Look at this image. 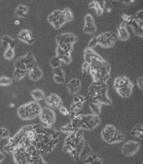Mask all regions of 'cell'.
Masks as SVG:
<instances>
[{"instance_id":"cell-16","label":"cell","mask_w":143,"mask_h":164,"mask_svg":"<svg viewBox=\"0 0 143 164\" xmlns=\"http://www.w3.org/2000/svg\"><path fill=\"white\" fill-rule=\"evenodd\" d=\"M116 129L113 125H107L104 127L101 132V137L104 141L108 143L114 136Z\"/></svg>"},{"instance_id":"cell-26","label":"cell","mask_w":143,"mask_h":164,"mask_svg":"<svg viewBox=\"0 0 143 164\" xmlns=\"http://www.w3.org/2000/svg\"><path fill=\"white\" fill-rule=\"evenodd\" d=\"M125 136L124 134L120 130L116 129V132L113 138L109 142H108V144H112L116 143H121L122 142L124 141Z\"/></svg>"},{"instance_id":"cell-37","label":"cell","mask_w":143,"mask_h":164,"mask_svg":"<svg viewBox=\"0 0 143 164\" xmlns=\"http://www.w3.org/2000/svg\"><path fill=\"white\" fill-rule=\"evenodd\" d=\"M13 38H11L10 37L8 36H3L1 38V41H2V44L4 48H8L9 47V45L13 41Z\"/></svg>"},{"instance_id":"cell-11","label":"cell","mask_w":143,"mask_h":164,"mask_svg":"<svg viewBox=\"0 0 143 164\" xmlns=\"http://www.w3.org/2000/svg\"><path fill=\"white\" fill-rule=\"evenodd\" d=\"M39 117L41 121L48 126H53L55 123V113L49 107H43L41 108Z\"/></svg>"},{"instance_id":"cell-30","label":"cell","mask_w":143,"mask_h":164,"mask_svg":"<svg viewBox=\"0 0 143 164\" xmlns=\"http://www.w3.org/2000/svg\"><path fill=\"white\" fill-rule=\"evenodd\" d=\"M89 106L90 108L91 109L93 114H95L96 116H98L101 114V107H102V104L99 103L98 102L97 103H90L89 104Z\"/></svg>"},{"instance_id":"cell-21","label":"cell","mask_w":143,"mask_h":164,"mask_svg":"<svg viewBox=\"0 0 143 164\" xmlns=\"http://www.w3.org/2000/svg\"><path fill=\"white\" fill-rule=\"evenodd\" d=\"M56 52V57H58L62 62H63L66 64H69L71 63L72 57L71 53L63 51L58 47H57Z\"/></svg>"},{"instance_id":"cell-2","label":"cell","mask_w":143,"mask_h":164,"mask_svg":"<svg viewBox=\"0 0 143 164\" xmlns=\"http://www.w3.org/2000/svg\"><path fill=\"white\" fill-rule=\"evenodd\" d=\"M68 135L64 139L63 151L64 153H69L78 163L81 153L88 144L83 138V133L80 129L76 130Z\"/></svg>"},{"instance_id":"cell-3","label":"cell","mask_w":143,"mask_h":164,"mask_svg":"<svg viewBox=\"0 0 143 164\" xmlns=\"http://www.w3.org/2000/svg\"><path fill=\"white\" fill-rule=\"evenodd\" d=\"M12 155L16 164H46L33 146L16 147L13 149Z\"/></svg>"},{"instance_id":"cell-51","label":"cell","mask_w":143,"mask_h":164,"mask_svg":"<svg viewBox=\"0 0 143 164\" xmlns=\"http://www.w3.org/2000/svg\"><path fill=\"white\" fill-rule=\"evenodd\" d=\"M6 128H4V127H0V140L2 139V134L3 133V132L5 131Z\"/></svg>"},{"instance_id":"cell-4","label":"cell","mask_w":143,"mask_h":164,"mask_svg":"<svg viewBox=\"0 0 143 164\" xmlns=\"http://www.w3.org/2000/svg\"><path fill=\"white\" fill-rule=\"evenodd\" d=\"M88 66L93 81L106 82L110 78L111 65L101 57L93 59Z\"/></svg>"},{"instance_id":"cell-31","label":"cell","mask_w":143,"mask_h":164,"mask_svg":"<svg viewBox=\"0 0 143 164\" xmlns=\"http://www.w3.org/2000/svg\"><path fill=\"white\" fill-rule=\"evenodd\" d=\"M89 8L90 9L94 8L96 11L97 15L98 16H101L103 13L104 9L101 8L98 2L97 1H93L91 3L89 4Z\"/></svg>"},{"instance_id":"cell-17","label":"cell","mask_w":143,"mask_h":164,"mask_svg":"<svg viewBox=\"0 0 143 164\" xmlns=\"http://www.w3.org/2000/svg\"><path fill=\"white\" fill-rule=\"evenodd\" d=\"M66 88L70 95H76L80 90V81L77 78L72 79L66 85Z\"/></svg>"},{"instance_id":"cell-40","label":"cell","mask_w":143,"mask_h":164,"mask_svg":"<svg viewBox=\"0 0 143 164\" xmlns=\"http://www.w3.org/2000/svg\"><path fill=\"white\" fill-rule=\"evenodd\" d=\"M53 80L56 83L63 84L65 82V77H60L54 75Z\"/></svg>"},{"instance_id":"cell-18","label":"cell","mask_w":143,"mask_h":164,"mask_svg":"<svg viewBox=\"0 0 143 164\" xmlns=\"http://www.w3.org/2000/svg\"><path fill=\"white\" fill-rule=\"evenodd\" d=\"M133 85V82L130 81L127 85L123 87L116 89V92L123 98H129L132 93Z\"/></svg>"},{"instance_id":"cell-52","label":"cell","mask_w":143,"mask_h":164,"mask_svg":"<svg viewBox=\"0 0 143 164\" xmlns=\"http://www.w3.org/2000/svg\"><path fill=\"white\" fill-rule=\"evenodd\" d=\"M80 102V100H79L78 98V96H74V103H78V102Z\"/></svg>"},{"instance_id":"cell-50","label":"cell","mask_w":143,"mask_h":164,"mask_svg":"<svg viewBox=\"0 0 143 164\" xmlns=\"http://www.w3.org/2000/svg\"><path fill=\"white\" fill-rule=\"evenodd\" d=\"M5 157V155L4 154H3L2 152L0 151V164H1L2 161H3Z\"/></svg>"},{"instance_id":"cell-32","label":"cell","mask_w":143,"mask_h":164,"mask_svg":"<svg viewBox=\"0 0 143 164\" xmlns=\"http://www.w3.org/2000/svg\"><path fill=\"white\" fill-rule=\"evenodd\" d=\"M27 72L21 71V70L16 69H15L13 76L14 79L16 81H20L21 80V79L24 78V77H25V75H27Z\"/></svg>"},{"instance_id":"cell-12","label":"cell","mask_w":143,"mask_h":164,"mask_svg":"<svg viewBox=\"0 0 143 164\" xmlns=\"http://www.w3.org/2000/svg\"><path fill=\"white\" fill-rule=\"evenodd\" d=\"M140 144L133 141H129L125 143L122 148V153L125 157H132L138 152Z\"/></svg>"},{"instance_id":"cell-49","label":"cell","mask_w":143,"mask_h":164,"mask_svg":"<svg viewBox=\"0 0 143 164\" xmlns=\"http://www.w3.org/2000/svg\"><path fill=\"white\" fill-rule=\"evenodd\" d=\"M78 98L80 100L81 103H83V102L84 101H86V100H88V96H87V97H84V96H82V95H77Z\"/></svg>"},{"instance_id":"cell-46","label":"cell","mask_w":143,"mask_h":164,"mask_svg":"<svg viewBox=\"0 0 143 164\" xmlns=\"http://www.w3.org/2000/svg\"><path fill=\"white\" fill-rule=\"evenodd\" d=\"M18 44V41L16 40L13 39V41H11V42L9 44V47L14 49V48L16 47Z\"/></svg>"},{"instance_id":"cell-27","label":"cell","mask_w":143,"mask_h":164,"mask_svg":"<svg viewBox=\"0 0 143 164\" xmlns=\"http://www.w3.org/2000/svg\"><path fill=\"white\" fill-rule=\"evenodd\" d=\"M30 94L35 101H41L45 98V93L41 89H35L31 92Z\"/></svg>"},{"instance_id":"cell-29","label":"cell","mask_w":143,"mask_h":164,"mask_svg":"<svg viewBox=\"0 0 143 164\" xmlns=\"http://www.w3.org/2000/svg\"><path fill=\"white\" fill-rule=\"evenodd\" d=\"M132 136L138 137L140 139H143V126L141 124H138L134 127V128L131 132Z\"/></svg>"},{"instance_id":"cell-5","label":"cell","mask_w":143,"mask_h":164,"mask_svg":"<svg viewBox=\"0 0 143 164\" xmlns=\"http://www.w3.org/2000/svg\"><path fill=\"white\" fill-rule=\"evenodd\" d=\"M108 89L106 82L93 81L88 89V95L101 104L109 105L112 101L107 95Z\"/></svg>"},{"instance_id":"cell-47","label":"cell","mask_w":143,"mask_h":164,"mask_svg":"<svg viewBox=\"0 0 143 164\" xmlns=\"http://www.w3.org/2000/svg\"><path fill=\"white\" fill-rule=\"evenodd\" d=\"M9 130L6 129L5 131L3 132V133L2 134V139H7L8 137H9Z\"/></svg>"},{"instance_id":"cell-24","label":"cell","mask_w":143,"mask_h":164,"mask_svg":"<svg viewBox=\"0 0 143 164\" xmlns=\"http://www.w3.org/2000/svg\"><path fill=\"white\" fill-rule=\"evenodd\" d=\"M32 38H33L32 31L29 29L22 30L19 32L18 36V38L20 41L26 44Z\"/></svg>"},{"instance_id":"cell-28","label":"cell","mask_w":143,"mask_h":164,"mask_svg":"<svg viewBox=\"0 0 143 164\" xmlns=\"http://www.w3.org/2000/svg\"><path fill=\"white\" fill-rule=\"evenodd\" d=\"M102 160L100 159L98 155L94 153L92 155L89 156L88 159L84 161L83 164H102Z\"/></svg>"},{"instance_id":"cell-19","label":"cell","mask_w":143,"mask_h":164,"mask_svg":"<svg viewBox=\"0 0 143 164\" xmlns=\"http://www.w3.org/2000/svg\"><path fill=\"white\" fill-rule=\"evenodd\" d=\"M84 55V63L86 64L89 65V64L91 62L93 59H96L101 57L100 55L91 49V48L86 47L83 52Z\"/></svg>"},{"instance_id":"cell-42","label":"cell","mask_w":143,"mask_h":164,"mask_svg":"<svg viewBox=\"0 0 143 164\" xmlns=\"http://www.w3.org/2000/svg\"><path fill=\"white\" fill-rule=\"evenodd\" d=\"M17 9L23 12L26 14H27L29 11L28 7L26 6L23 5H19L17 7Z\"/></svg>"},{"instance_id":"cell-1","label":"cell","mask_w":143,"mask_h":164,"mask_svg":"<svg viewBox=\"0 0 143 164\" xmlns=\"http://www.w3.org/2000/svg\"><path fill=\"white\" fill-rule=\"evenodd\" d=\"M60 134V132L53 126L45 127L39 124L27 125L23 127L14 136L9 138L4 150L12 154L16 147L33 146L39 154L43 157L55 148L59 143Z\"/></svg>"},{"instance_id":"cell-6","label":"cell","mask_w":143,"mask_h":164,"mask_svg":"<svg viewBox=\"0 0 143 164\" xmlns=\"http://www.w3.org/2000/svg\"><path fill=\"white\" fill-rule=\"evenodd\" d=\"M70 119L72 125L75 131L80 129L93 130L101 123L99 116L95 114H77L70 118Z\"/></svg>"},{"instance_id":"cell-48","label":"cell","mask_w":143,"mask_h":164,"mask_svg":"<svg viewBox=\"0 0 143 164\" xmlns=\"http://www.w3.org/2000/svg\"><path fill=\"white\" fill-rule=\"evenodd\" d=\"M135 18L138 19H141L143 20V11L141 10L140 11H139L136 14Z\"/></svg>"},{"instance_id":"cell-41","label":"cell","mask_w":143,"mask_h":164,"mask_svg":"<svg viewBox=\"0 0 143 164\" xmlns=\"http://www.w3.org/2000/svg\"><path fill=\"white\" fill-rule=\"evenodd\" d=\"M15 16L18 17H21V18H27L28 16L27 14H26L17 8L15 11Z\"/></svg>"},{"instance_id":"cell-22","label":"cell","mask_w":143,"mask_h":164,"mask_svg":"<svg viewBox=\"0 0 143 164\" xmlns=\"http://www.w3.org/2000/svg\"><path fill=\"white\" fill-rule=\"evenodd\" d=\"M28 74L29 77L31 80L37 81L42 77L43 72L38 67V65H36L29 72Z\"/></svg>"},{"instance_id":"cell-10","label":"cell","mask_w":143,"mask_h":164,"mask_svg":"<svg viewBox=\"0 0 143 164\" xmlns=\"http://www.w3.org/2000/svg\"><path fill=\"white\" fill-rule=\"evenodd\" d=\"M98 44L105 48H111L114 46L118 40V37L112 31L103 32L97 37Z\"/></svg>"},{"instance_id":"cell-8","label":"cell","mask_w":143,"mask_h":164,"mask_svg":"<svg viewBox=\"0 0 143 164\" xmlns=\"http://www.w3.org/2000/svg\"><path fill=\"white\" fill-rule=\"evenodd\" d=\"M73 19V15L68 8L63 11L54 10L49 15L48 18L49 23L56 29H59L66 23L71 21Z\"/></svg>"},{"instance_id":"cell-20","label":"cell","mask_w":143,"mask_h":164,"mask_svg":"<svg viewBox=\"0 0 143 164\" xmlns=\"http://www.w3.org/2000/svg\"><path fill=\"white\" fill-rule=\"evenodd\" d=\"M126 23L125 22L123 21L118 27V39L120 41H126L129 39L130 35L128 31L126 28Z\"/></svg>"},{"instance_id":"cell-36","label":"cell","mask_w":143,"mask_h":164,"mask_svg":"<svg viewBox=\"0 0 143 164\" xmlns=\"http://www.w3.org/2000/svg\"><path fill=\"white\" fill-rule=\"evenodd\" d=\"M60 131L61 132L65 133L67 134L75 131V130L72 125L71 123H68L66 125L61 127L60 128Z\"/></svg>"},{"instance_id":"cell-38","label":"cell","mask_w":143,"mask_h":164,"mask_svg":"<svg viewBox=\"0 0 143 164\" xmlns=\"http://www.w3.org/2000/svg\"><path fill=\"white\" fill-rule=\"evenodd\" d=\"M53 72L54 75L60 76V77H65L64 72L61 67H60L53 68Z\"/></svg>"},{"instance_id":"cell-39","label":"cell","mask_w":143,"mask_h":164,"mask_svg":"<svg viewBox=\"0 0 143 164\" xmlns=\"http://www.w3.org/2000/svg\"><path fill=\"white\" fill-rule=\"evenodd\" d=\"M98 44L97 37H93V38H91V39L89 41L87 47L92 49L93 47L96 46Z\"/></svg>"},{"instance_id":"cell-15","label":"cell","mask_w":143,"mask_h":164,"mask_svg":"<svg viewBox=\"0 0 143 164\" xmlns=\"http://www.w3.org/2000/svg\"><path fill=\"white\" fill-rule=\"evenodd\" d=\"M45 103L49 107L54 109H59L63 106V101L59 96L55 93H52L50 96L45 98Z\"/></svg>"},{"instance_id":"cell-7","label":"cell","mask_w":143,"mask_h":164,"mask_svg":"<svg viewBox=\"0 0 143 164\" xmlns=\"http://www.w3.org/2000/svg\"><path fill=\"white\" fill-rule=\"evenodd\" d=\"M41 108V106L37 101H31L18 107L17 113L21 120L29 121L39 116Z\"/></svg>"},{"instance_id":"cell-23","label":"cell","mask_w":143,"mask_h":164,"mask_svg":"<svg viewBox=\"0 0 143 164\" xmlns=\"http://www.w3.org/2000/svg\"><path fill=\"white\" fill-rule=\"evenodd\" d=\"M130 81V80H129V79L125 75H122L120 77H116L114 80V88L116 90L123 87L127 85Z\"/></svg>"},{"instance_id":"cell-35","label":"cell","mask_w":143,"mask_h":164,"mask_svg":"<svg viewBox=\"0 0 143 164\" xmlns=\"http://www.w3.org/2000/svg\"><path fill=\"white\" fill-rule=\"evenodd\" d=\"M61 62L60 60L56 56L53 57L50 59V64L53 68L60 67L61 65Z\"/></svg>"},{"instance_id":"cell-44","label":"cell","mask_w":143,"mask_h":164,"mask_svg":"<svg viewBox=\"0 0 143 164\" xmlns=\"http://www.w3.org/2000/svg\"><path fill=\"white\" fill-rule=\"evenodd\" d=\"M143 77H139V78H138V79L136 80V83L138 85V87L141 90H143Z\"/></svg>"},{"instance_id":"cell-14","label":"cell","mask_w":143,"mask_h":164,"mask_svg":"<svg viewBox=\"0 0 143 164\" xmlns=\"http://www.w3.org/2000/svg\"><path fill=\"white\" fill-rule=\"evenodd\" d=\"M84 28H83V32L88 34H93L96 33L97 31V27L95 25L94 19L91 14H88L86 15L84 18Z\"/></svg>"},{"instance_id":"cell-33","label":"cell","mask_w":143,"mask_h":164,"mask_svg":"<svg viewBox=\"0 0 143 164\" xmlns=\"http://www.w3.org/2000/svg\"><path fill=\"white\" fill-rule=\"evenodd\" d=\"M14 55H15V54H14V49H13L9 47L6 49L5 51L4 54V57L6 59L10 60V61L13 60Z\"/></svg>"},{"instance_id":"cell-34","label":"cell","mask_w":143,"mask_h":164,"mask_svg":"<svg viewBox=\"0 0 143 164\" xmlns=\"http://www.w3.org/2000/svg\"><path fill=\"white\" fill-rule=\"evenodd\" d=\"M13 79L7 77L0 78V86H7L13 84Z\"/></svg>"},{"instance_id":"cell-54","label":"cell","mask_w":143,"mask_h":164,"mask_svg":"<svg viewBox=\"0 0 143 164\" xmlns=\"http://www.w3.org/2000/svg\"><path fill=\"white\" fill-rule=\"evenodd\" d=\"M9 106H10V107H13L14 106V104H10V105H9Z\"/></svg>"},{"instance_id":"cell-9","label":"cell","mask_w":143,"mask_h":164,"mask_svg":"<svg viewBox=\"0 0 143 164\" xmlns=\"http://www.w3.org/2000/svg\"><path fill=\"white\" fill-rule=\"evenodd\" d=\"M36 65L38 63L34 54L31 52H28L26 55L18 57L14 63L15 69L21 70L27 73Z\"/></svg>"},{"instance_id":"cell-45","label":"cell","mask_w":143,"mask_h":164,"mask_svg":"<svg viewBox=\"0 0 143 164\" xmlns=\"http://www.w3.org/2000/svg\"><path fill=\"white\" fill-rule=\"evenodd\" d=\"M88 65L86 64L85 63H84V64L82 65V73H83V78L86 77V74H87V68H88Z\"/></svg>"},{"instance_id":"cell-43","label":"cell","mask_w":143,"mask_h":164,"mask_svg":"<svg viewBox=\"0 0 143 164\" xmlns=\"http://www.w3.org/2000/svg\"><path fill=\"white\" fill-rule=\"evenodd\" d=\"M59 111L61 114H63V116H68L70 114V112L69 111L68 109H66V107L62 106L61 107L59 108Z\"/></svg>"},{"instance_id":"cell-13","label":"cell","mask_w":143,"mask_h":164,"mask_svg":"<svg viewBox=\"0 0 143 164\" xmlns=\"http://www.w3.org/2000/svg\"><path fill=\"white\" fill-rule=\"evenodd\" d=\"M78 41V38L75 34L71 33H64L58 34L56 37V41L58 43H63L66 44L74 45Z\"/></svg>"},{"instance_id":"cell-53","label":"cell","mask_w":143,"mask_h":164,"mask_svg":"<svg viewBox=\"0 0 143 164\" xmlns=\"http://www.w3.org/2000/svg\"><path fill=\"white\" fill-rule=\"evenodd\" d=\"M20 23V22L19 21H16L15 22V25H19Z\"/></svg>"},{"instance_id":"cell-25","label":"cell","mask_w":143,"mask_h":164,"mask_svg":"<svg viewBox=\"0 0 143 164\" xmlns=\"http://www.w3.org/2000/svg\"><path fill=\"white\" fill-rule=\"evenodd\" d=\"M128 25H130L132 30L133 31L134 34L136 36L143 38V26H141L136 22L133 19L132 21L130 23L128 24Z\"/></svg>"}]
</instances>
